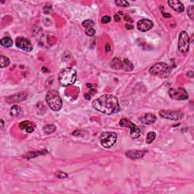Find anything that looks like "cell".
Returning a JSON list of instances; mask_svg holds the SVG:
<instances>
[{
  "instance_id": "14",
  "label": "cell",
  "mask_w": 194,
  "mask_h": 194,
  "mask_svg": "<svg viewBox=\"0 0 194 194\" xmlns=\"http://www.w3.org/2000/svg\"><path fill=\"white\" fill-rule=\"evenodd\" d=\"M27 93L25 92H22L18 94H15V95L9 96L7 99V102H8L9 103H11V102H15V103L21 102V101L25 100L27 99Z\"/></svg>"
},
{
  "instance_id": "33",
  "label": "cell",
  "mask_w": 194,
  "mask_h": 194,
  "mask_svg": "<svg viewBox=\"0 0 194 194\" xmlns=\"http://www.w3.org/2000/svg\"><path fill=\"white\" fill-rule=\"evenodd\" d=\"M125 27H126V29H127V30H133V29H134V26H132L131 24H126Z\"/></svg>"
},
{
  "instance_id": "13",
  "label": "cell",
  "mask_w": 194,
  "mask_h": 194,
  "mask_svg": "<svg viewBox=\"0 0 194 194\" xmlns=\"http://www.w3.org/2000/svg\"><path fill=\"white\" fill-rule=\"evenodd\" d=\"M168 4L171 6L172 9L177 12H183L184 11V6L183 3L177 0H169L168 1Z\"/></svg>"
},
{
  "instance_id": "4",
  "label": "cell",
  "mask_w": 194,
  "mask_h": 194,
  "mask_svg": "<svg viewBox=\"0 0 194 194\" xmlns=\"http://www.w3.org/2000/svg\"><path fill=\"white\" fill-rule=\"evenodd\" d=\"M171 71L172 70L170 66L164 62H159V63L155 64L149 70L150 75L162 79L168 77L171 74Z\"/></svg>"
},
{
  "instance_id": "18",
  "label": "cell",
  "mask_w": 194,
  "mask_h": 194,
  "mask_svg": "<svg viewBox=\"0 0 194 194\" xmlns=\"http://www.w3.org/2000/svg\"><path fill=\"white\" fill-rule=\"evenodd\" d=\"M122 68L126 71H131L134 69V65L131 63L130 60L125 58L123 61V64H122Z\"/></svg>"
},
{
  "instance_id": "2",
  "label": "cell",
  "mask_w": 194,
  "mask_h": 194,
  "mask_svg": "<svg viewBox=\"0 0 194 194\" xmlns=\"http://www.w3.org/2000/svg\"><path fill=\"white\" fill-rule=\"evenodd\" d=\"M77 80V72L71 67H66L60 71L58 75V82L63 86L72 85Z\"/></svg>"
},
{
  "instance_id": "11",
  "label": "cell",
  "mask_w": 194,
  "mask_h": 194,
  "mask_svg": "<svg viewBox=\"0 0 194 194\" xmlns=\"http://www.w3.org/2000/svg\"><path fill=\"white\" fill-rule=\"evenodd\" d=\"M153 27V22L149 19H141L137 22V29L141 32H147Z\"/></svg>"
},
{
  "instance_id": "28",
  "label": "cell",
  "mask_w": 194,
  "mask_h": 194,
  "mask_svg": "<svg viewBox=\"0 0 194 194\" xmlns=\"http://www.w3.org/2000/svg\"><path fill=\"white\" fill-rule=\"evenodd\" d=\"M194 8H193V6H190L189 7L188 11H187V15L190 17V19H193V14H194Z\"/></svg>"
},
{
  "instance_id": "27",
  "label": "cell",
  "mask_w": 194,
  "mask_h": 194,
  "mask_svg": "<svg viewBox=\"0 0 194 194\" xmlns=\"http://www.w3.org/2000/svg\"><path fill=\"white\" fill-rule=\"evenodd\" d=\"M85 34H86L88 37H93V36L95 35L96 30H94L93 27L86 28V30H85Z\"/></svg>"
},
{
  "instance_id": "20",
  "label": "cell",
  "mask_w": 194,
  "mask_h": 194,
  "mask_svg": "<svg viewBox=\"0 0 194 194\" xmlns=\"http://www.w3.org/2000/svg\"><path fill=\"white\" fill-rule=\"evenodd\" d=\"M0 44L4 47L9 48L13 44V41L10 37H4L0 40Z\"/></svg>"
},
{
  "instance_id": "34",
  "label": "cell",
  "mask_w": 194,
  "mask_h": 194,
  "mask_svg": "<svg viewBox=\"0 0 194 194\" xmlns=\"http://www.w3.org/2000/svg\"><path fill=\"white\" fill-rule=\"evenodd\" d=\"M162 15H163V16H164V18H168L172 17V15H171V14L165 13V12H162Z\"/></svg>"
},
{
  "instance_id": "21",
  "label": "cell",
  "mask_w": 194,
  "mask_h": 194,
  "mask_svg": "<svg viewBox=\"0 0 194 194\" xmlns=\"http://www.w3.org/2000/svg\"><path fill=\"white\" fill-rule=\"evenodd\" d=\"M48 152L44 150V151H37V152H31V153H29L28 154H27L25 155V157H27V159H32V158H35L36 156H38V155H46L47 154Z\"/></svg>"
},
{
  "instance_id": "32",
  "label": "cell",
  "mask_w": 194,
  "mask_h": 194,
  "mask_svg": "<svg viewBox=\"0 0 194 194\" xmlns=\"http://www.w3.org/2000/svg\"><path fill=\"white\" fill-rule=\"evenodd\" d=\"M124 20L125 21H131V22H132L133 20L131 18V17L130 16H128V15H124Z\"/></svg>"
},
{
  "instance_id": "29",
  "label": "cell",
  "mask_w": 194,
  "mask_h": 194,
  "mask_svg": "<svg viewBox=\"0 0 194 194\" xmlns=\"http://www.w3.org/2000/svg\"><path fill=\"white\" fill-rule=\"evenodd\" d=\"M56 177H58V178H65L67 177V174L66 173L63 172H58L56 173Z\"/></svg>"
},
{
  "instance_id": "25",
  "label": "cell",
  "mask_w": 194,
  "mask_h": 194,
  "mask_svg": "<svg viewBox=\"0 0 194 194\" xmlns=\"http://www.w3.org/2000/svg\"><path fill=\"white\" fill-rule=\"evenodd\" d=\"M82 25L84 27L90 28L94 26V22L93 21H92V20H86V21H83Z\"/></svg>"
},
{
  "instance_id": "1",
  "label": "cell",
  "mask_w": 194,
  "mask_h": 194,
  "mask_svg": "<svg viewBox=\"0 0 194 194\" xmlns=\"http://www.w3.org/2000/svg\"><path fill=\"white\" fill-rule=\"evenodd\" d=\"M92 105L96 110L108 115L116 114L120 111L118 99L117 97L110 94H105L95 99Z\"/></svg>"
},
{
  "instance_id": "3",
  "label": "cell",
  "mask_w": 194,
  "mask_h": 194,
  "mask_svg": "<svg viewBox=\"0 0 194 194\" xmlns=\"http://www.w3.org/2000/svg\"><path fill=\"white\" fill-rule=\"evenodd\" d=\"M46 100L48 103L49 108L52 111H59L62 107V101L58 91L51 90L47 92L46 95Z\"/></svg>"
},
{
  "instance_id": "35",
  "label": "cell",
  "mask_w": 194,
  "mask_h": 194,
  "mask_svg": "<svg viewBox=\"0 0 194 194\" xmlns=\"http://www.w3.org/2000/svg\"><path fill=\"white\" fill-rule=\"evenodd\" d=\"M111 46H110V44L109 43H107L106 44V47H105V51H106V52H108L109 51L111 50Z\"/></svg>"
},
{
  "instance_id": "15",
  "label": "cell",
  "mask_w": 194,
  "mask_h": 194,
  "mask_svg": "<svg viewBox=\"0 0 194 194\" xmlns=\"http://www.w3.org/2000/svg\"><path fill=\"white\" fill-rule=\"evenodd\" d=\"M156 119V116L154 114H152V113H147L140 118L142 123L144 124H152L155 123Z\"/></svg>"
},
{
  "instance_id": "8",
  "label": "cell",
  "mask_w": 194,
  "mask_h": 194,
  "mask_svg": "<svg viewBox=\"0 0 194 194\" xmlns=\"http://www.w3.org/2000/svg\"><path fill=\"white\" fill-rule=\"evenodd\" d=\"M168 94L172 99L175 100H185L188 99L189 97L187 92L182 87L171 88L168 90Z\"/></svg>"
},
{
  "instance_id": "30",
  "label": "cell",
  "mask_w": 194,
  "mask_h": 194,
  "mask_svg": "<svg viewBox=\"0 0 194 194\" xmlns=\"http://www.w3.org/2000/svg\"><path fill=\"white\" fill-rule=\"evenodd\" d=\"M111 21V17L110 16H108V15H105L104 17L102 18V20H101V22L103 24H107V23H109Z\"/></svg>"
},
{
  "instance_id": "36",
  "label": "cell",
  "mask_w": 194,
  "mask_h": 194,
  "mask_svg": "<svg viewBox=\"0 0 194 194\" xmlns=\"http://www.w3.org/2000/svg\"><path fill=\"white\" fill-rule=\"evenodd\" d=\"M115 21H121V18H120V16L118 15H115Z\"/></svg>"
},
{
  "instance_id": "19",
  "label": "cell",
  "mask_w": 194,
  "mask_h": 194,
  "mask_svg": "<svg viewBox=\"0 0 194 194\" xmlns=\"http://www.w3.org/2000/svg\"><path fill=\"white\" fill-rule=\"evenodd\" d=\"M21 107L18 106V105H13V106L11 107V109H10V115L12 117H17V116H19V115L21 114Z\"/></svg>"
},
{
  "instance_id": "5",
  "label": "cell",
  "mask_w": 194,
  "mask_h": 194,
  "mask_svg": "<svg viewBox=\"0 0 194 194\" xmlns=\"http://www.w3.org/2000/svg\"><path fill=\"white\" fill-rule=\"evenodd\" d=\"M117 134L115 132H104L100 135L99 141L104 148L109 149L115 144L117 141Z\"/></svg>"
},
{
  "instance_id": "12",
  "label": "cell",
  "mask_w": 194,
  "mask_h": 194,
  "mask_svg": "<svg viewBox=\"0 0 194 194\" xmlns=\"http://www.w3.org/2000/svg\"><path fill=\"white\" fill-rule=\"evenodd\" d=\"M146 151H143V150H136V149H134V150H128L126 152L125 155L127 158L131 159H141L145 155Z\"/></svg>"
},
{
  "instance_id": "10",
  "label": "cell",
  "mask_w": 194,
  "mask_h": 194,
  "mask_svg": "<svg viewBox=\"0 0 194 194\" xmlns=\"http://www.w3.org/2000/svg\"><path fill=\"white\" fill-rule=\"evenodd\" d=\"M15 44L20 49L24 51V52H30L33 50V45L31 44L30 41L28 39L23 37H19L16 38L15 40Z\"/></svg>"
},
{
  "instance_id": "9",
  "label": "cell",
  "mask_w": 194,
  "mask_h": 194,
  "mask_svg": "<svg viewBox=\"0 0 194 194\" xmlns=\"http://www.w3.org/2000/svg\"><path fill=\"white\" fill-rule=\"evenodd\" d=\"M159 115L162 118L172 120V121H178V120L182 119L183 117V114L181 111L173 110H161L159 112Z\"/></svg>"
},
{
  "instance_id": "17",
  "label": "cell",
  "mask_w": 194,
  "mask_h": 194,
  "mask_svg": "<svg viewBox=\"0 0 194 194\" xmlns=\"http://www.w3.org/2000/svg\"><path fill=\"white\" fill-rule=\"evenodd\" d=\"M122 64H123V61L121 60V58H118V57H115V58H114L112 60L110 65L113 69L118 70L122 68Z\"/></svg>"
},
{
  "instance_id": "31",
  "label": "cell",
  "mask_w": 194,
  "mask_h": 194,
  "mask_svg": "<svg viewBox=\"0 0 194 194\" xmlns=\"http://www.w3.org/2000/svg\"><path fill=\"white\" fill-rule=\"evenodd\" d=\"M91 96H92L90 95L89 93H86L84 94V97H85V99H87V100H90V99H91Z\"/></svg>"
},
{
  "instance_id": "26",
  "label": "cell",
  "mask_w": 194,
  "mask_h": 194,
  "mask_svg": "<svg viewBox=\"0 0 194 194\" xmlns=\"http://www.w3.org/2000/svg\"><path fill=\"white\" fill-rule=\"evenodd\" d=\"M115 5L120 7H128L130 6L129 2L124 0H118V1H115Z\"/></svg>"
},
{
  "instance_id": "23",
  "label": "cell",
  "mask_w": 194,
  "mask_h": 194,
  "mask_svg": "<svg viewBox=\"0 0 194 194\" xmlns=\"http://www.w3.org/2000/svg\"><path fill=\"white\" fill-rule=\"evenodd\" d=\"M9 58L6 57V56H4L3 55H1V60H0V66H1V67L3 68V67H8V66L9 65Z\"/></svg>"
},
{
  "instance_id": "37",
  "label": "cell",
  "mask_w": 194,
  "mask_h": 194,
  "mask_svg": "<svg viewBox=\"0 0 194 194\" xmlns=\"http://www.w3.org/2000/svg\"><path fill=\"white\" fill-rule=\"evenodd\" d=\"M4 127V121L2 119H1V128L3 129Z\"/></svg>"
},
{
  "instance_id": "7",
  "label": "cell",
  "mask_w": 194,
  "mask_h": 194,
  "mask_svg": "<svg viewBox=\"0 0 194 194\" xmlns=\"http://www.w3.org/2000/svg\"><path fill=\"white\" fill-rule=\"evenodd\" d=\"M190 49V38L186 31L180 33L178 39V49L181 53H187Z\"/></svg>"
},
{
  "instance_id": "6",
  "label": "cell",
  "mask_w": 194,
  "mask_h": 194,
  "mask_svg": "<svg viewBox=\"0 0 194 194\" xmlns=\"http://www.w3.org/2000/svg\"><path fill=\"white\" fill-rule=\"evenodd\" d=\"M119 124L122 127H129L131 130L130 134L134 139H137L140 136V130L136 124L132 123L130 120L127 118H122L119 122Z\"/></svg>"
},
{
  "instance_id": "24",
  "label": "cell",
  "mask_w": 194,
  "mask_h": 194,
  "mask_svg": "<svg viewBox=\"0 0 194 194\" xmlns=\"http://www.w3.org/2000/svg\"><path fill=\"white\" fill-rule=\"evenodd\" d=\"M156 134H155V132L151 131V132H149L147 134V136H146V143L148 144L151 143L153 142V140H155Z\"/></svg>"
},
{
  "instance_id": "16",
  "label": "cell",
  "mask_w": 194,
  "mask_h": 194,
  "mask_svg": "<svg viewBox=\"0 0 194 194\" xmlns=\"http://www.w3.org/2000/svg\"><path fill=\"white\" fill-rule=\"evenodd\" d=\"M19 127L23 131H26L27 133H32L34 131V126L32 125V124L29 121H25L21 122L19 124Z\"/></svg>"
},
{
  "instance_id": "22",
  "label": "cell",
  "mask_w": 194,
  "mask_h": 194,
  "mask_svg": "<svg viewBox=\"0 0 194 194\" xmlns=\"http://www.w3.org/2000/svg\"><path fill=\"white\" fill-rule=\"evenodd\" d=\"M56 131V126L54 124H46L43 127V131L47 134H50L54 133Z\"/></svg>"
}]
</instances>
